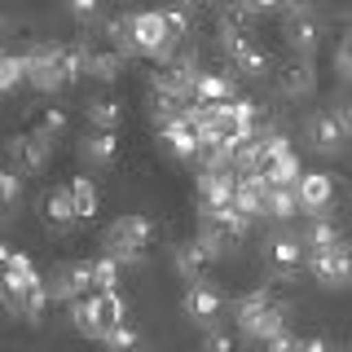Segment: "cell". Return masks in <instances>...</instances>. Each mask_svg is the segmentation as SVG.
<instances>
[{"label":"cell","mask_w":352,"mask_h":352,"mask_svg":"<svg viewBox=\"0 0 352 352\" xmlns=\"http://www.w3.org/2000/svg\"><path fill=\"white\" fill-rule=\"evenodd\" d=\"M234 317H238L242 335L264 344V339H273V335L286 330V295L278 291V286H260V291H251V295L238 300Z\"/></svg>","instance_id":"1"},{"label":"cell","mask_w":352,"mask_h":352,"mask_svg":"<svg viewBox=\"0 0 352 352\" xmlns=\"http://www.w3.org/2000/svg\"><path fill=\"white\" fill-rule=\"evenodd\" d=\"M71 322L84 339H106L115 326L128 322V308L119 300V291H93L71 304Z\"/></svg>","instance_id":"2"},{"label":"cell","mask_w":352,"mask_h":352,"mask_svg":"<svg viewBox=\"0 0 352 352\" xmlns=\"http://www.w3.org/2000/svg\"><path fill=\"white\" fill-rule=\"evenodd\" d=\"M154 234H159V229H154L150 216L128 212L106 229V256L119 260V264H141L150 256V247H154Z\"/></svg>","instance_id":"3"},{"label":"cell","mask_w":352,"mask_h":352,"mask_svg":"<svg viewBox=\"0 0 352 352\" xmlns=\"http://www.w3.org/2000/svg\"><path fill=\"white\" fill-rule=\"evenodd\" d=\"M5 304L14 308L18 317H27V322H40L44 308H49V286H44V278L36 269L27 273H5Z\"/></svg>","instance_id":"4"},{"label":"cell","mask_w":352,"mask_h":352,"mask_svg":"<svg viewBox=\"0 0 352 352\" xmlns=\"http://www.w3.org/2000/svg\"><path fill=\"white\" fill-rule=\"evenodd\" d=\"M251 220L238 212V207H203V229H198V238L212 242L216 256H225L229 247H238L242 238H247Z\"/></svg>","instance_id":"5"},{"label":"cell","mask_w":352,"mask_h":352,"mask_svg":"<svg viewBox=\"0 0 352 352\" xmlns=\"http://www.w3.org/2000/svg\"><path fill=\"white\" fill-rule=\"evenodd\" d=\"M176 40L163 22V9H146V14H132V53H146V58H172Z\"/></svg>","instance_id":"6"},{"label":"cell","mask_w":352,"mask_h":352,"mask_svg":"<svg viewBox=\"0 0 352 352\" xmlns=\"http://www.w3.org/2000/svg\"><path fill=\"white\" fill-rule=\"evenodd\" d=\"M44 286H49V300H62V304L84 300V295H93V291H97V282H93V260L58 264V269L44 278Z\"/></svg>","instance_id":"7"},{"label":"cell","mask_w":352,"mask_h":352,"mask_svg":"<svg viewBox=\"0 0 352 352\" xmlns=\"http://www.w3.org/2000/svg\"><path fill=\"white\" fill-rule=\"evenodd\" d=\"M181 308H185V317L190 322H198V326H220V317H225V291H220L216 282H190V291H185V300H181Z\"/></svg>","instance_id":"8"},{"label":"cell","mask_w":352,"mask_h":352,"mask_svg":"<svg viewBox=\"0 0 352 352\" xmlns=\"http://www.w3.org/2000/svg\"><path fill=\"white\" fill-rule=\"evenodd\" d=\"M264 264H269V273H278L282 282H291L295 273L308 264L304 238H295V234H273L269 242H264Z\"/></svg>","instance_id":"9"},{"label":"cell","mask_w":352,"mask_h":352,"mask_svg":"<svg viewBox=\"0 0 352 352\" xmlns=\"http://www.w3.org/2000/svg\"><path fill=\"white\" fill-rule=\"evenodd\" d=\"M27 80L36 88H44V93L66 88V71H62V58H58V44H40V49L27 53Z\"/></svg>","instance_id":"10"},{"label":"cell","mask_w":352,"mask_h":352,"mask_svg":"<svg viewBox=\"0 0 352 352\" xmlns=\"http://www.w3.org/2000/svg\"><path fill=\"white\" fill-rule=\"evenodd\" d=\"M273 80H278V88H282V93H291V97L313 93V84H317L313 58H308V53H286V58L273 66Z\"/></svg>","instance_id":"11"},{"label":"cell","mask_w":352,"mask_h":352,"mask_svg":"<svg viewBox=\"0 0 352 352\" xmlns=\"http://www.w3.org/2000/svg\"><path fill=\"white\" fill-rule=\"evenodd\" d=\"M203 71H194V58H163L154 66L150 84L159 88V93H176V97H190L194 93V80Z\"/></svg>","instance_id":"12"},{"label":"cell","mask_w":352,"mask_h":352,"mask_svg":"<svg viewBox=\"0 0 352 352\" xmlns=\"http://www.w3.org/2000/svg\"><path fill=\"white\" fill-rule=\"evenodd\" d=\"M49 146H53L49 137L22 128V132H14V137H9V163H14L18 172H40L44 163H49Z\"/></svg>","instance_id":"13"},{"label":"cell","mask_w":352,"mask_h":352,"mask_svg":"<svg viewBox=\"0 0 352 352\" xmlns=\"http://www.w3.org/2000/svg\"><path fill=\"white\" fill-rule=\"evenodd\" d=\"M84 66L93 80H115L119 71H124V49H119L110 36H97L84 44Z\"/></svg>","instance_id":"14"},{"label":"cell","mask_w":352,"mask_h":352,"mask_svg":"<svg viewBox=\"0 0 352 352\" xmlns=\"http://www.w3.org/2000/svg\"><path fill=\"white\" fill-rule=\"evenodd\" d=\"M198 194H203V207H234L238 172L234 168H203L198 172Z\"/></svg>","instance_id":"15"},{"label":"cell","mask_w":352,"mask_h":352,"mask_svg":"<svg viewBox=\"0 0 352 352\" xmlns=\"http://www.w3.org/2000/svg\"><path fill=\"white\" fill-rule=\"evenodd\" d=\"M212 264H216L212 242L190 238V242H181V247H176V273H181L185 282H203L207 273H212Z\"/></svg>","instance_id":"16"},{"label":"cell","mask_w":352,"mask_h":352,"mask_svg":"<svg viewBox=\"0 0 352 352\" xmlns=\"http://www.w3.org/2000/svg\"><path fill=\"white\" fill-rule=\"evenodd\" d=\"M295 194H300V207L313 216H322L330 203H335V176L330 172H304L295 181Z\"/></svg>","instance_id":"17"},{"label":"cell","mask_w":352,"mask_h":352,"mask_svg":"<svg viewBox=\"0 0 352 352\" xmlns=\"http://www.w3.org/2000/svg\"><path fill=\"white\" fill-rule=\"evenodd\" d=\"M40 212H44V225H49V229H71V225H80V216H75V198H71V185H53V190H44Z\"/></svg>","instance_id":"18"},{"label":"cell","mask_w":352,"mask_h":352,"mask_svg":"<svg viewBox=\"0 0 352 352\" xmlns=\"http://www.w3.org/2000/svg\"><path fill=\"white\" fill-rule=\"evenodd\" d=\"M304 132H308V141H313V150H339V141L348 137L344 132V124H339V110H313L308 115V124H304Z\"/></svg>","instance_id":"19"},{"label":"cell","mask_w":352,"mask_h":352,"mask_svg":"<svg viewBox=\"0 0 352 352\" xmlns=\"http://www.w3.org/2000/svg\"><path fill=\"white\" fill-rule=\"evenodd\" d=\"M159 132H163V141H168V150L176 154V159H198V154H203V132L190 124V115L163 124Z\"/></svg>","instance_id":"20"},{"label":"cell","mask_w":352,"mask_h":352,"mask_svg":"<svg viewBox=\"0 0 352 352\" xmlns=\"http://www.w3.org/2000/svg\"><path fill=\"white\" fill-rule=\"evenodd\" d=\"M286 40L295 44V53H313L322 44V18L317 14H286Z\"/></svg>","instance_id":"21"},{"label":"cell","mask_w":352,"mask_h":352,"mask_svg":"<svg viewBox=\"0 0 352 352\" xmlns=\"http://www.w3.org/2000/svg\"><path fill=\"white\" fill-rule=\"evenodd\" d=\"M190 102H198V106H225V102H234V84H229L225 75H216V71H203L194 80Z\"/></svg>","instance_id":"22"},{"label":"cell","mask_w":352,"mask_h":352,"mask_svg":"<svg viewBox=\"0 0 352 352\" xmlns=\"http://www.w3.org/2000/svg\"><path fill=\"white\" fill-rule=\"evenodd\" d=\"M119 119H124V102H119L115 93H97L93 102H88V124H93V128L115 132V128H119Z\"/></svg>","instance_id":"23"},{"label":"cell","mask_w":352,"mask_h":352,"mask_svg":"<svg viewBox=\"0 0 352 352\" xmlns=\"http://www.w3.org/2000/svg\"><path fill=\"white\" fill-rule=\"evenodd\" d=\"M71 198H75V216H80V220H93L97 212H102V194H97L93 176H75V181H71Z\"/></svg>","instance_id":"24"},{"label":"cell","mask_w":352,"mask_h":352,"mask_svg":"<svg viewBox=\"0 0 352 352\" xmlns=\"http://www.w3.org/2000/svg\"><path fill=\"white\" fill-rule=\"evenodd\" d=\"M229 58H234V66H238L242 75H264V71H273V58H269V49H264V44H256V40H247L242 49H234V53H229Z\"/></svg>","instance_id":"25"},{"label":"cell","mask_w":352,"mask_h":352,"mask_svg":"<svg viewBox=\"0 0 352 352\" xmlns=\"http://www.w3.org/2000/svg\"><path fill=\"white\" fill-rule=\"evenodd\" d=\"M119 154V137L115 132H106V128H93L84 137V159H93V163H110Z\"/></svg>","instance_id":"26"},{"label":"cell","mask_w":352,"mask_h":352,"mask_svg":"<svg viewBox=\"0 0 352 352\" xmlns=\"http://www.w3.org/2000/svg\"><path fill=\"white\" fill-rule=\"evenodd\" d=\"M339 242H344V238H339V229L330 225L326 216H313V220H308V229H304V247L308 251H326V247H339Z\"/></svg>","instance_id":"27"},{"label":"cell","mask_w":352,"mask_h":352,"mask_svg":"<svg viewBox=\"0 0 352 352\" xmlns=\"http://www.w3.org/2000/svg\"><path fill=\"white\" fill-rule=\"evenodd\" d=\"M66 128V110L62 106H40L36 115H31V132H40V137H58V132Z\"/></svg>","instance_id":"28"},{"label":"cell","mask_w":352,"mask_h":352,"mask_svg":"<svg viewBox=\"0 0 352 352\" xmlns=\"http://www.w3.org/2000/svg\"><path fill=\"white\" fill-rule=\"evenodd\" d=\"M22 80H27V58H18V53H0V93H14Z\"/></svg>","instance_id":"29"},{"label":"cell","mask_w":352,"mask_h":352,"mask_svg":"<svg viewBox=\"0 0 352 352\" xmlns=\"http://www.w3.org/2000/svg\"><path fill=\"white\" fill-rule=\"evenodd\" d=\"M102 344H106V352H141V330L132 326V322H124V326L110 330Z\"/></svg>","instance_id":"30"},{"label":"cell","mask_w":352,"mask_h":352,"mask_svg":"<svg viewBox=\"0 0 352 352\" xmlns=\"http://www.w3.org/2000/svg\"><path fill=\"white\" fill-rule=\"evenodd\" d=\"M163 22H168L172 40H185V36H190V27H194V18H190V5H185V0H176V5H168V9H163Z\"/></svg>","instance_id":"31"},{"label":"cell","mask_w":352,"mask_h":352,"mask_svg":"<svg viewBox=\"0 0 352 352\" xmlns=\"http://www.w3.org/2000/svg\"><path fill=\"white\" fill-rule=\"evenodd\" d=\"M295 212H300V194H295V185H291V190H269V216L291 220Z\"/></svg>","instance_id":"32"},{"label":"cell","mask_w":352,"mask_h":352,"mask_svg":"<svg viewBox=\"0 0 352 352\" xmlns=\"http://www.w3.org/2000/svg\"><path fill=\"white\" fill-rule=\"evenodd\" d=\"M119 269H124V264L110 260V256L93 260V282H97V291H119Z\"/></svg>","instance_id":"33"},{"label":"cell","mask_w":352,"mask_h":352,"mask_svg":"<svg viewBox=\"0 0 352 352\" xmlns=\"http://www.w3.org/2000/svg\"><path fill=\"white\" fill-rule=\"evenodd\" d=\"M203 352H238V335L225 330V326H212L203 335Z\"/></svg>","instance_id":"34"},{"label":"cell","mask_w":352,"mask_h":352,"mask_svg":"<svg viewBox=\"0 0 352 352\" xmlns=\"http://www.w3.org/2000/svg\"><path fill=\"white\" fill-rule=\"evenodd\" d=\"M14 203H18V176L0 168V216L14 212Z\"/></svg>","instance_id":"35"},{"label":"cell","mask_w":352,"mask_h":352,"mask_svg":"<svg viewBox=\"0 0 352 352\" xmlns=\"http://www.w3.org/2000/svg\"><path fill=\"white\" fill-rule=\"evenodd\" d=\"M260 352H300V335H291V330H282V335L264 339Z\"/></svg>","instance_id":"36"},{"label":"cell","mask_w":352,"mask_h":352,"mask_svg":"<svg viewBox=\"0 0 352 352\" xmlns=\"http://www.w3.org/2000/svg\"><path fill=\"white\" fill-rule=\"evenodd\" d=\"M66 9H71L80 22H93V18H102V0H66Z\"/></svg>","instance_id":"37"},{"label":"cell","mask_w":352,"mask_h":352,"mask_svg":"<svg viewBox=\"0 0 352 352\" xmlns=\"http://www.w3.org/2000/svg\"><path fill=\"white\" fill-rule=\"evenodd\" d=\"M300 352H339V348L330 344L326 335H304V339H300Z\"/></svg>","instance_id":"38"},{"label":"cell","mask_w":352,"mask_h":352,"mask_svg":"<svg viewBox=\"0 0 352 352\" xmlns=\"http://www.w3.org/2000/svg\"><path fill=\"white\" fill-rule=\"evenodd\" d=\"M335 62H339V71H344V75H348V80H352V36H348L344 44H339V53H335Z\"/></svg>","instance_id":"39"},{"label":"cell","mask_w":352,"mask_h":352,"mask_svg":"<svg viewBox=\"0 0 352 352\" xmlns=\"http://www.w3.org/2000/svg\"><path fill=\"white\" fill-rule=\"evenodd\" d=\"M282 5L291 9V14H313V5H317V0H282Z\"/></svg>","instance_id":"40"},{"label":"cell","mask_w":352,"mask_h":352,"mask_svg":"<svg viewBox=\"0 0 352 352\" xmlns=\"http://www.w3.org/2000/svg\"><path fill=\"white\" fill-rule=\"evenodd\" d=\"M339 124H344V132L352 137V102H344V106H339Z\"/></svg>","instance_id":"41"},{"label":"cell","mask_w":352,"mask_h":352,"mask_svg":"<svg viewBox=\"0 0 352 352\" xmlns=\"http://www.w3.org/2000/svg\"><path fill=\"white\" fill-rule=\"evenodd\" d=\"M9 260H14V247H9V242H0V278H5V269H9Z\"/></svg>","instance_id":"42"},{"label":"cell","mask_w":352,"mask_h":352,"mask_svg":"<svg viewBox=\"0 0 352 352\" xmlns=\"http://www.w3.org/2000/svg\"><path fill=\"white\" fill-rule=\"evenodd\" d=\"M247 5H251V9H278L282 0H247Z\"/></svg>","instance_id":"43"},{"label":"cell","mask_w":352,"mask_h":352,"mask_svg":"<svg viewBox=\"0 0 352 352\" xmlns=\"http://www.w3.org/2000/svg\"><path fill=\"white\" fill-rule=\"evenodd\" d=\"M0 304H5V282H0Z\"/></svg>","instance_id":"44"},{"label":"cell","mask_w":352,"mask_h":352,"mask_svg":"<svg viewBox=\"0 0 352 352\" xmlns=\"http://www.w3.org/2000/svg\"><path fill=\"white\" fill-rule=\"evenodd\" d=\"M0 31H5V22H0Z\"/></svg>","instance_id":"45"}]
</instances>
